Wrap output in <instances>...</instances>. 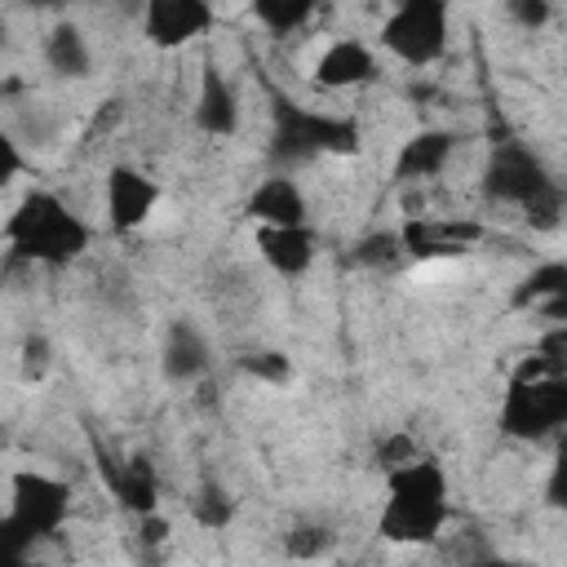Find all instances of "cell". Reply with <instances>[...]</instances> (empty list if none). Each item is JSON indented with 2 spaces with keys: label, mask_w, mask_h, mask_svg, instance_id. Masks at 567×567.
<instances>
[{
  "label": "cell",
  "mask_w": 567,
  "mask_h": 567,
  "mask_svg": "<svg viewBox=\"0 0 567 567\" xmlns=\"http://www.w3.org/2000/svg\"><path fill=\"white\" fill-rule=\"evenodd\" d=\"M447 523V474L439 461L416 456L385 474V509L381 536L394 545H425Z\"/></svg>",
  "instance_id": "cell-1"
},
{
  "label": "cell",
  "mask_w": 567,
  "mask_h": 567,
  "mask_svg": "<svg viewBox=\"0 0 567 567\" xmlns=\"http://www.w3.org/2000/svg\"><path fill=\"white\" fill-rule=\"evenodd\" d=\"M4 244L22 261L66 266L89 248V226L53 190H27L4 221Z\"/></svg>",
  "instance_id": "cell-2"
},
{
  "label": "cell",
  "mask_w": 567,
  "mask_h": 567,
  "mask_svg": "<svg viewBox=\"0 0 567 567\" xmlns=\"http://www.w3.org/2000/svg\"><path fill=\"white\" fill-rule=\"evenodd\" d=\"M359 151V124L346 115L310 111L297 102L275 106V133H270V155L275 159H315V155H354Z\"/></svg>",
  "instance_id": "cell-3"
},
{
  "label": "cell",
  "mask_w": 567,
  "mask_h": 567,
  "mask_svg": "<svg viewBox=\"0 0 567 567\" xmlns=\"http://www.w3.org/2000/svg\"><path fill=\"white\" fill-rule=\"evenodd\" d=\"M567 421V377H536V381H509L501 399V430L509 439H545Z\"/></svg>",
  "instance_id": "cell-4"
},
{
  "label": "cell",
  "mask_w": 567,
  "mask_h": 567,
  "mask_svg": "<svg viewBox=\"0 0 567 567\" xmlns=\"http://www.w3.org/2000/svg\"><path fill=\"white\" fill-rule=\"evenodd\" d=\"M381 44L408 62L430 66L447 49V4L443 0H408L381 22Z\"/></svg>",
  "instance_id": "cell-5"
},
{
  "label": "cell",
  "mask_w": 567,
  "mask_h": 567,
  "mask_svg": "<svg viewBox=\"0 0 567 567\" xmlns=\"http://www.w3.org/2000/svg\"><path fill=\"white\" fill-rule=\"evenodd\" d=\"M71 514V487L53 474L40 470H18L9 483V518L31 536V540H49L62 532Z\"/></svg>",
  "instance_id": "cell-6"
},
{
  "label": "cell",
  "mask_w": 567,
  "mask_h": 567,
  "mask_svg": "<svg viewBox=\"0 0 567 567\" xmlns=\"http://www.w3.org/2000/svg\"><path fill=\"white\" fill-rule=\"evenodd\" d=\"M554 186H558V182L545 173V164H540L523 142L496 146L492 159H487V173H483V190H487L492 199L518 204V208L536 204V199H540L545 190H554Z\"/></svg>",
  "instance_id": "cell-7"
},
{
  "label": "cell",
  "mask_w": 567,
  "mask_h": 567,
  "mask_svg": "<svg viewBox=\"0 0 567 567\" xmlns=\"http://www.w3.org/2000/svg\"><path fill=\"white\" fill-rule=\"evenodd\" d=\"M399 248L416 261H439V257H461L483 239V221L474 217H408L399 230Z\"/></svg>",
  "instance_id": "cell-8"
},
{
  "label": "cell",
  "mask_w": 567,
  "mask_h": 567,
  "mask_svg": "<svg viewBox=\"0 0 567 567\" xmlns=\"http://www.w3.org/2000/svg\"><path fill=\"white\" fill-rule=\"evenodd\" d=\"M155 204H159V186H155V177H146L142 168L115 164V168L106 173V221H111L120 235L137 230V226L155 213Z\"/></svg>",
  "instance_id": "cell-9"
},
{
  "label": "cell",
  "mask_w": 567,
  "mask_h": 567,
  "mask_svg": "<svg viewBox=\"0 0 567 567\" xmlns=\"http://www.w3.org/2000/svg\"><path fill=\"white\" fill-rule=\"evenodd\" d=\"M213 27V9L204 0H151L142 9V35L159 49H182Z\"/></svg>",
  "instance_id": "cell-10"
},
{
  "label": "cell",
  "mask_w": 567,
  "mask_h": 567,
  "mask_svg": "<svg viewBox=\"0 0 567 567\" xmlns=\"http://www.w3.org/2000/svg\"><path fill=\"white\" fill-rule=\"evenodd\" d=\"M377 53L363 44V40H354V35H341V40H332L323 53H319V62H315V80L323 84V89H354V84H368V80H377Z\"/></svg>",
  "instance_id": "cell-11"
},
{
  "label": "cell",
  "mask_w": 567,
  "mask_h": 567,
  "mask_svg": "<svg viewBox=\"0 0 567 567\" xmlns=\"http://www.w3.org/2000/svg\"><path fill=\"white\" fill-rule=\"evenodd\" d=\"M244 213L261 226H306V195L292 177L275 173V177H261L257 190L248 195Z\"/></svg>",
  "instance_id": "cell-12"
},
{
  "label": "cell",
  "mask_w": 567,
  "mask_h": 567,
  "mask_svg": "<svg viewBox=\"0 0 567 567\" xmlns=\"http://www.w3.org/2000/svg\"><path fill=\"white\" fill-rule=\"evenodd\" d=\"M195 124L213 137H226L239 128V97L230 89V80L217 66H204L199 75V93H195Z\"/></svg>",
  "instance_id": "cell-13"
},
{
  "label": "cell",
  "mask_w": 567,
  "mask_h": 567,
  "mask_svg": "<svg viewBox=\"0 0 567 567\" xmlns=\"http://www.w3.org/2000/svg\"><path fill=\"white\" fill-rule=\"evenodd\" d=\"M257 252L275 275H301L315 261V235L310 226H261L257 230Z\"/></svg>",
  "instance_id": "cell-14"
},
{
  "label": "cell",
  "mask_w": 567,
  "mask_h": 567,
  "mask_svg": "<svg viewBox=\"0 0 567 567\" xmlns=\"http://www.w3.org/2000/svg\"><path fill=\"white\" fill-rule=\"evenodd\" d=\"M452 146H456V137L443 133V128H421V133H412V137L403 142L399 159H394V177H399V182H425V177L443 173V164L452 159Z\"/></svg>",
  "instance_id": "cell-15"
},
{
  "label": "cell",
  "mask_w": 567,
  "mask_h": 567,
  "mask_svg": "<svg viewBox=\"0 0 567 567\" xmlns=\"http://www.w3.org/2000/svg\"><path fill=\"white\" fill-rule=\"evenodd\" d=\"M102 470H106V478H111V492H115V501L128 509V514H155V505H159V478H155V465L146 461V456H128L124 465H106L102 461Z\"/></svg>",
  "instance_id": "cell-16"
},
{
  "label": "cell",
  "mask_w": 567,
  "mask_h": 567,
  "mask_svg": "<svg viewBox=\"0 0 567 567\" xmlns=\"http://www.w3.org/2000/svg\"><path fill=\"white\" fill-rule=\"evenodd\" d=\"M159 363H164V377H168V381H190V377L208 372L213 354H208L204 332H199L190 319H177V323L168 328V337H164Z\"/></svg>",
  "instance_id": "cell-17"
},
{
  "label": "cell",
  "mask_w": 567,
  "mask_h": 567,
  "mask_svg": "<svg viewBox=\"0 0 567 567\" xmlns=\"http://www.w3.org/2000/svg\"><path fill=\"white\" fill-rule=\"evenodd\" d=\"M44 58L58 75H71V80H84L93 71V53H89V40L75 22H58L44 40Z\"/></svg>",
  "instance_id": "cell-18"
},
{
  "label": "cell",
  "mask_w": 567,
  "mask_h": 567,
  "mask_svg": "<svg viewBox=\"0 0 567 567\" xmlns=\"http://www.w3.org/2000/svg\"><path fill=\"white\" fill-rule=\"evenodd\" d=\"M563 292H567V266H563V261H545V266H536V270L523 279V288L514 292V306L563 301Z\"/></svg>",
  "instance_id": "cell-19"
},
{
  "label": "cell",
  "mask_w": 567,
  "mask_h": 567,
  "mask_svg": "<svg viewBox=\"0 0 567 567\" xmlns=\"http://www.w3.org/2000/svg\"><path fill=\"white\" fill-rule=\"evenodd\" d=\"M252 18L261 27H270L275 35H288V31H297V27H306L315 18V4L310 0H257Z\"/></svg>",
  "instance_id": "cell-20"
},
{
  "label": "cell",
  "mask_w": 567,
  "mask_h": 567,
  "mask_svg": "<svg viewBox=\"0 0 567 567\" xmlns=\"http://www.w3.org/2000/svg\"><path fill=\"white\" fill-rule=\"evenodd\" d=\"M284 549H288V558H297V563H315V558H323V554L332 549V532L319 527V523H297V527L284 536Z\"/></svg>",
  "instance_id": "cell-21"
},
{
  "label": "cell",
  "mask_w": 567,
  "mask_h": 567,
  "mask_svg": "<svg viewBox=\"0 0 567 567\" xmlns=\"http://www.w3.org/2000/svg\"><path fill=\"white\" fill-rule=\"evenodd\" d=\"M239 368H244L248 377H257V381H270V385H284V381L292 377V363H288V354H279V350L244 354V359H239Z\"/></svg>",
  "instance_id": "cell-22"
},
{
  "label": "cell",
  "mask_w": 567,
  "mask_h": 567,
  "mask_svg": "<svg viewBox=\"0 0 567 567\" xmlns=\"http://www.w3.org/2000/svg\"><path fill=\"white\" fill-rule=\"evenodd\" d=\"M190 514H195L199 527H226L230 514H235V505H230V496H226L221 487H204V492L190 501Z\"/></svg>",
  "instance_id": "cell-23"
},
{
  "label": "cell",
  "mask_w": 567,
  "mask_h": 567,
  "mask_svg": "<svg viewBox=\"0 0 567 567\" xmlns=\"http://www.w3.org/2000/svg\"><path fill=\"white\" fill-rule=\"evenodd\" d=\"M31 536L4 514L0 518V567H31Z\"/></svg>",
  "instance_id": "cell-24"
},
{
  "label": "cell",
  "mask_w": 567,
  "mask_h": 567,
  "mask_svg": "<svg viewBox=\"0 0 567 567\" xmlns=\"http://www.w3.org/2000/svg\"><path fill=\"white\" fill-rule=\"evenodd\" d=\"M403 248H399V235H390V230H381V235H368L359 248H354V257L359 261H368V266H394V257H399Z\"/></svg>",
  "instance_id": "cell-25"
},
{
  "label": "cell",
  "mask_w": 567,
  "mask_h": 567,
  "mask_svg": "<svg viewBox=\"0 0 567 567\" xmlns=\"http://www.w3.org/2000/svg\"><path fill=\"white\" fill-rule=\"evenodd\" d=\"M44 372H49V341H44V337H31V341L22 346V377L35 381V377H44Z\"/></svg>",
  "instance_id": "cell-26"
},
{
  "label": "cell",
  "mask_w": 567,
  "mask_h": 567,
  "mask_svg": "<svg viewBox=\"0 0 567 567\" xmlns=\"http://www.w3.org/2000/svg\"><path fill=\"white\" fill-rule=\"evenodd\" d=\"M18 173H22V151H18L13 133L0 124V186H9Z\"/></svg>",
  "instance_id": "cell-27"
},
{
  "label": "cell",
  "mask_w": 567,
  "mask_h": 567,
  "mask_svg": "<svg viewBox=\"0 0 567 567\" xmlns=\"http://www.w3.org/2000/svg\"><path fill=\"white\" fill-rule=\"evenodd\" d=\"M408 461H416V447H412V439L394 434L390 443H381V465H385V474H390V470H399V465H408Z\"/></svg>",
  "instance_id": "cell-28"
},
{
  "label": "cell",
  "mask_w": 567,
  "mask_h": 567,
  "mask_svg": "<svg viewBox=\"0 0 567 567\" xmlns=\"http://www.w3.org/2000/svg\"><path fill=\"white\" fill-rule=\"evenodd\" d=\"M168 540V523L159 514H142V545H164Z\"/></svg>",
  "instance_id": "cell-29"
},
{
  "label": "cell",
  "mask_w": 567,
  "mask_h": 567,
  "mask_svg": "<svg viewBox=\"0 0 567 567\" xmlns=\"http://www.w3.org/2000/svg\"><path fill=\"white\" fill-rule=\"evenodd\" d=\"M514 13H518V18H523V22H527V27H540V22H545V13H549V9H545V4H540V0H532V4H514Z\"/></svg>",
  "instance_id": "cell-30"
},
{
  "label": "cell",
  "mask_w": 567,
  "mask_h": 567,
  "mask_svg": "<svg viewBox=\"0 0 567 567\" xmlns=\"http://www.w3.org/2000/svg\"><path fill=\"white\" fill-rule=\"evenodd\" d=\"M474 567H509V563H501V558H487V563H474Z\"/></svg>",
  "instance_id": "cell-31"
},
{
  "label": "cell",
  "mask_w": 567,
  "mask_h": 567,
  "mask_svg": "<svg viewBox=\"0 0 567 567\" xmlns=\"http://www.w3.org/2000/svg\"><path fill=\"white\" fill-rule=\"evenodd\" d=\"M0 49H4V27H0Z\"/></svg>",
  "instance_id": "cell-32"
}]
</instances>
